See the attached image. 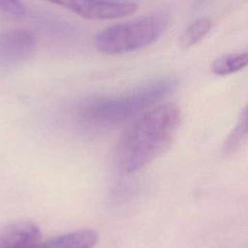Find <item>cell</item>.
Masks as SVG:
<instances>
[{"label": "cell", "mask_w": 248, "mask_h": 248, "mask_svg": "<svg viewBox=\"0 0 248 248\" xmlns=\"http://www.w3.org/2000/svg\"><path fill=\"white\" fill-rule=\"evenodd\" d=\"M180 120V109L171 103L152 108L134 119L116 144V169L130 174L151 163L169 147Z\"/></svg>", "instance_id": "6da1fadb"}, {"label": "cell", "mask_w": 248, "mask_h": 248, "mask_svg": "<svg viewBox=\"0 0 248 248\" xmlns=\"http://www.w3.org/2000/svg\"><path fill=\"white\" fill-rule=\"evenodd\" d=\"M177 79L167 77L116 97H96L79 103L74 109L76 125L85 130H104L119 126L150 109L175 89Z\"/></svg>", "instance_id": "7a4b0ae2"}, {"label": "cell", "mask_w": 248, "mask_h": 248, "mask_svg": "<svg viewBox=\"0 0 248 248\" xmlns=\"http://www.w3.org/2000/svg\"><path fill=\"white\" fill-rule=\"evenodd\" d=\"M168 22L169 15L162 11L111 25L96 35L95 46L105 54L132 52L158 40L167 28Z\"/></svg>", "instance_id": "3957f363"}, {"label": "cell", "mask_w": 248, "mask_h": 248, "mask_svg": "<svg viewBox=\"0 0 248 248\" xmlns=\"http://www.w3.org/2000/svg\"><path fill=\"white\" fill-rule=\"evenodd\" d=\"M65 8L90 19H111L134 14L138 5L109 0H68Z\"/></svg>", "instance_id": "277c9868"}, {"label": "cell", "mask_w": 248, "mask_h": 248, "mask_svg": "<svg viewBox=\"0 0 248 248\" xmlns=\"http://www.w3.org/2000/svg\"><path fill=\"white\" fill-rule=\"evenodd\" d=\"M36 48L32 33L22 29H12L0 33V63L14 64L27 59Z\"/></svg>", "instance_id": "5b68a950"}, {"label": "cell", "mask_w": 248, "mask_h": 248, "mask_svg": "<svg viewBox=\"0 0 248 248\" xmlns=\"http://www.w3.org/2000/svg\"><path fill=\"white\" fill-rule=\"evenodd\" d=\"M40 237V230L35 224L13 223L0 231V248H35Z\"/></svg>", "instance_id": "8992f818"}, {"label": "cell", "mask_w": 248, "mask_h": 248, "mask_svg": "<svg viewBox=\"0 0 248 248\" xmlns=\"http://www.w3.org/2000/svg\"><path fill=\"white\" fill-rule=\"evenodd\" d=\"M98 240V234L92 230L68 232L38 243L35 248H92Z\"/></svg>", "instance_id": "52a82bcc"}, {"label": "cell", "mask_w": 248, "mask_h": 248, "mask_svg": "<svg viewBox=\"0 0 248 248\" xmlns=\"http://www.w3.org/2000/svg\"><path fill=\"white\" fill-rule=\"evenodd\" d=\"M248 65V49L230 53L217 58L212 64V71L219 76L235 73Z\"/></svg>", "instance_id": "ba28073f"}, {"label": "cell", "mask_w": 248, "mask_h": 248, "mask_svg": "<svg viewBox=\"0 0 248 248\" xmlns=\"http://www.w3.org/2000/svg\"><path fill=\"white\" fill-rule=\"evenodd\" d=\"M211 20L207 17H202L191 23L182 33L179 44L182 47H189L201 41L210 30Z\"/></svg>", "instance_id": "9c48e42d"}, {"label": "cell", "mask_w": 248, "mask_h": 248, "mask_svg": "<svg viewBox=\"0 0 248 248\" xmlns=\"http://www.w3.org/2000/svg\"><path fill=\"white\" fill-rule=\"evenodd\" d=\"M248 135V104L242 110L237 123L224 143L226 153L233 152Z\"/></svg>", "instance_id": "30bf717a"}, {"label": "cell", "mask_w": 248, "mask_h": 248, "mask_svg": "<svg viewBox=\"0 0 248 248\" xmlns=\"http://www.w3.org/2000/svg\"><path fill=\"white\" fill-rule=\"evenodd\" d=\"M0 11L13 16H24L26 9L20 0H0Z\"/></svg>", "instance_id": "8fae6325"}, {"label": "cell", "mask_w": 248, "mask_h": 248, "mask_svg": "<svg viewBox=\"0 0 248 248\" xmlns=\"http://www.w3.org/2000/svg\"><path fill=\"white\" fill-rule=\"evenodd\" d=\"M48 1H50V2H52V3H54V4H57V5H59V6L65 7V5H66V3H67L68 0H48Z\"/></svg>", "instance_id": "7c38bea8"}]
</instances>
